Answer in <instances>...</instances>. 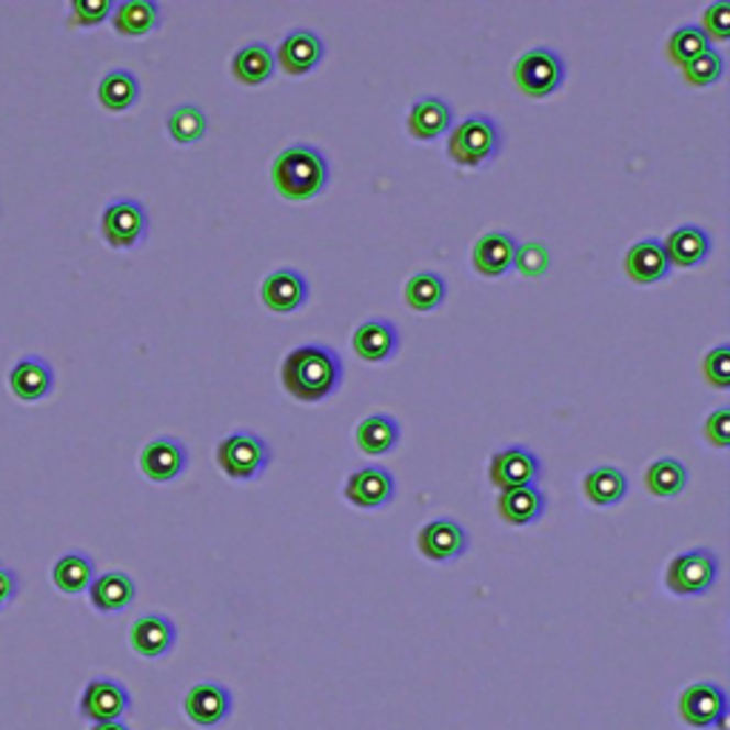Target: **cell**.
<instances>
[{
    "instance_id": "cell-1",
    "label": "cell",
    "mask_w": 730,
    "mask_h": 730,
    "mask_svg": "<svg viewBox=\"0 0 730 730\" xmlns=\"http://www.w3.org/2000/svg\"><path fill=\"white\" fill-rule=\"evenodd\" d=\"M280 379L286 391L302 402L325 400L343 383V363L338 352L323 343L297 345L280 365Z\"/></svg>"
},
{
    "instance_id": "cell-2",
    "label": "cell",
    "mask_w": 730,
    "mask_h": 730,
    "mask_svg": "<svg viewBox=\"0 0 730 730\" xmlns=\"http://www.w3.org/2000/svg\"><path fill=\"white\" fill-rule=\"evenodd\" d=\"M274 189L280 191L286 200H311L325 189L329 182V163L323 152L311 143H295L286 146L272 163Z\"/></svg>"
},
{
    "instance_id": "cell-3",
    "label": "cell",
    "mask_w": 730,
    "mask_h": 730,
    "mask_svg": "<svg viewBox=\"0 0 730 730\" xmlns=\"http://www.w3.org/2000/svg\"><path fill=\"white\" fill-rule=\"evenodd\" d=\"M502 146V132H499L497 120L488 114H471L449 137V155L460 166H483L491 161Z\"/></svg>"
},
{
    "instance_id": "cell-4",
    "label": "cell",
    "mask_w": 730,
    "mask_h": 730,
    "mask_svg": "<svg viewBox=\"0 0 730 730\" xmlns=\"http://www.w3.org/2000/svg\"><path fill=\"white\" fill-rule=\"evenodd\" d=\"M719 576V560L708 548H694L674 556L665 571V585L676 597H703Z\"/></svg>"
},
{
    "instance_id": "cell-5",
    "label": "cell",
    "mask_w": 730,
    "mask_h": 730,
    "mask_svg": "<svg viewBox=\"0 0 730 730\" xmlns=\"http://www.w3.org/2000/svg\"><path fill=\"white\" fill-rule=\"evenodd\" d=\"M565 80V64L554 49L531 46L513 64V84L528 98H548Z\"/></svg>"
},
{
    "instance_id": "cell-6",
    "label": "cell",
    "mask_w": 730,
    "mask_h": 730,
    "mask_svg": "<svg viewBox=\"0 0 730 730\" xmlns=\"http://www.w3.org/2000/svg\"><path fill=\"white\" fill-rule=\"evenodd\" d=\"M218 463L232 479H254L272 463V449L254 431H234L218 445Z\"/></svg>"
},
{
    "instance_id": "cell-7",
    "label": "cell",
    "mask_w": 730,
    "mask_h": 730,
    "mask_svg": "<svg viewBox=\"0 0 730 730\" xmlns=\"http://www.w3.org/2000/svg\"><path fill=\"white\" fill-rule=\"evenodd\" d=\"M148 229V214L143 209L141 200L132 197H118L103 209L100 218V232H103L106 243L112 248H132L146 237Z\"/></svg>"
},
{
    "instance_id": "cell-8",
    "label": "cell",
    "mask_w": 730,
    "mask_h": 730,
    "mask_svg": "<svg viewBox=\"0 0 730 730\" xmlns=\"http://www.w3.org/2000/svg\"><path fill=\"white\" fill-rule=\"evenodd\" d=\"M679 717L682 722L696 730L719 728L725 730V717H728V694L714 682H696L690 688L682 690L679 696Z\"/></svg>"
},
{
    "instance_id": "cell-9",
    "label": "cell",
    "mask_w": 730,
    "mask_h": 730,
    "mask_svg": "<svg viewBox=\"0 0 730 730\" xmlns=\"http://www.w3.org/2000/svg\"><path fill=\"white\" fill-rule=\"evenodd\" d=\"M129 710H132V696L118 679L98 676L86 685L84 696H80V717L91 725L118 722Z\"/></svg>"
},
{
    "instance_id": "cell-10",
    "label": "cell",
    "mask_w": 730,
    "mask_h": 730,
    "mask_svg": "<svg viewBox=\"0 0 730 730\" xmlns=\"http://www.w3.org/2000/svg\"><path fill=\"white\" fill-rule=\"evenodd\" d=\"M540 456L526 445H511L502 449L491 456L488 465V477L497 485L499 491H511V488H526V485H537L540 479Z\"/></svg>"
},
{
    "instance_id": "cell-11",
    "label": "cell",
    "mask_w": 730,
    "mask_h": 730,
    "mask_svg": "<svg viewBox=\"0 0 730 730\" xmlns=\"http://www.w3.org/2000/svg\"><path fill=\"white\" fill-rule=\"evenodd\" d=\"M417 548L420 554L431 562H451L468 551V534L456 520H431L420 528L417 534Z\"/></svg>"
},
{
    "instance_id": "cell-12",
    "label": "cell",
    "mask_w": 730,
    "mask_h": 730,
    "mask_svg": "<svg viewBox=\"0 0 730 730\" xmlns=\"http://www.w3.org/2000/svg\"><path fill=\"white\" fill-rule=\"evenodd\" d=\"M182 710L197 728H214L232 714V694L220 682H200L182 696Z\"/></svg>"
},
{
    "instance_id": "cell-13",
    "label": "cell",
    "mask_w": 730,
    "mask_h": 730,
    "mask_svg": "<svg viewBox=\"0 0 730 730\" xmlns=\"http://www.w3.org/2000/svg\"><path fill=\"white\" fill-rule=\"evenodd\" d=\"M141 471L148 479L155 483H169V479L180 477L186 463H189V451L180 440L175 436H155L148 440L141 451Z\"/></svg>"
},
{
    "instance_id": "cell-14",
    "label": "cell",
    "mask_w": 730,
    "mask_h": 730,
    "mask_svg": "<svg viewBox=\"0 0 730 730\" xmlns=\"http://www.w3.org/2000/svg\"><path fill=\"white\" fill-rule=\"evenodd\" d=\"M177 628L169 617L163 613H146V617L134 619L132 631H129V645L143 660H161L175 648Z\"/></svg>"
},
{
    "instance_id": "cell-15",
    "label": "cell",
    "mask_w": 730,
    "mask_h": 730,
    "mask_svg": "<svg viewBox=\"0 0 730 730\" xmlns=\"http://www.w3.org/2000/svg\"><path fill=\"white\" fill-rule=\"evenodd\" d=\"M345 499L357 508H383L394 499V477L383 465H365L345 479Z\"/></svg>"
},
{
    "instance_id": "cell-16",
    "label": "cell",
    "mask_w": 730,
    "mask_h": 730,
    "mask_svg": "<svg viewBox=\"0 0 730 730\" xmlns=\"http://www.w3.org/2000/svg\"><path fill=\"white\" fill-rule=\"evenodd\" d=\"M274 60L286 75H306L323 60V41L311 29H295L280 41Z\"/></svg>"
},
{
    "instance_id": "cell-17",
    "label": "cell",
    "mask_w": 730,
    "mask_h": 730,
    "mask_svg": "<svg viewBox=\"0 0 730 730\" xmlns=\"http://www.w3.org/2000/svg\"><path fill=\"white\" fill-rule=\"evenodd\" d=\"M263 302L277 314L297 311L309 297V283L297 268H277L263 280Z\"/></svg>"
},
{
    "instance_id": "cell-18",
    "label": "cell",
    "mask_w": 730,
    "mask_h": 730,
    "mask_svg": "<svg viewBox=\"0 0 730 730\" xmlns=\"http://www.w3.org/2000/svg\"><path fill=\"white\" fill-rule=\"evenodd\" d=\"M517 240L508 232H485L483 237L474 243V252H471V261L483 277H502L513 268V254H517Z\"/></svg>"
},
{
    "instance_id": "cell-19",
    "label": "cell",
    "mask_w": 730,
    "mask_h": 730,
    "mask_svg": "<svg viewBox=\"0 0 730 730\" xmlns=\"http://www.w3.org/2000/svg\"><path fill=\"white\" fill-rule=\"evenodd\" d=\"M9 386H12V394L18 400L35 402L43 400V397L52 391V386H55V374H52V365L46 363V360L29 354V357H21L12 365V372H9Z\"/></svg>"
},
{
    "instance_id": "cell-20",
    "label": "cell",
    "mask_w": 730,
    "mask_h": 730,
    "mask_svg": "<svg viewBox=\"0 0 730 730\" xmlns=\"http://www.w3.org/2000/svg\"><path fill=\"white\" fill-rule=\"evenodd\" d=\"M626 272L633 283H642V286L665 280L671 272V261H667L662 240L648 237L633 243L626 252Z\"/></svg>"
},
{
    "instance_id": "cell-21",
    "label": "cell",
    "mask_w": 730,
    "mask_h": 730,
    "mask_svg": "<svg viewBox=\"0 0 730 730\" xmlns=\"http://www.w3.org/2000/svg\"><path fill=\"white\" fill-rule=\"evenodd\" d=\"M352 345L357 357H363L365 363H383L397 352L400 334H397L394 323H388L383 317H374V320H365L354 329Z\"/></svg>"
},
{
    "instance_id": "cell-22",
    "label": "cell",
    "mask_w": 730,
    "mask_h": 730,
    "mask_svg": "<svg viewBox=\"0 0 730 730\" xmlns=\"http://www.w3.org/2000/svg\"><path fill=\"white\" fill-rule=\"evenodd\" d=\"M134 579L123 571H109V574L95 576V583L89 585V599L95 605V611L100 613H118L126 611L129 605L134 602Z\"/></svg>"
},
{
    "instance_id": "cell-23",
    "label": "cell",
    "mask_w": 730,
    "mask_h": 730,
    "mask_svg": "<svg viewBox=\"0 0 730 730\" xmlns=\"http://www.w3.org/2000/svg\"><path fill=\"white\" fill-rule=\"evenodd\" d=\"M665 254L667 261H671V266H699V263L705 261L710 254V237L708 232H705L703 225H679V229H674V232L667 234L665 237Z\"/></svg>"
},
{
    "instance_id": "cell-24",
    "label": "cell",
    "mask_w": 730,
    "mask_h": 730,
    "mask_svg": "<svg viewBox=\"0 0 730 730\" xmlns=\"http://www.w3.org/2000/svg\"><path fill=\"white\" fill-rule=\"evenodd\" d=\"M451 120V106L443 98H434V95H425V98L417 100L408 112V132L417 141H434L440 134L449 132Z\"/></svg>"
},
{
    "instance_id": "cell-25",
    "label": "cell",
    "mask_w": 730,
    "mask_h": 730,
    "mask_svg": "<svg viewBox=\"0 0 730 730\" xmlns=\"http://www.w3.org/2000/svg\"><path fill=\"white\" fill-rule=\"evenodd\" d=\"M542 511H545V494L537 485L499 491L497 513L508 526H528V522L540 520Z\"/></svg>"
},
{
    "instance_id": "cell-26",
    "label": "cell",
    "mask_w": 730,
    "mask_h": 730,
    "mask_svg": "<svg viewBox=\"0 0 730 730\" xmlns=\"http://www.w3.org/2000/svg\"><path fill=\"white\" fill-rule=\"evenodd\" d=\"M274 66H277V60H274L272 46L261 41L246 43V46L237 49V55L232 57L234 78L246 86L266 84V80L274 75Z\"/></svg>"
},
{
    "instance_id": "cell-27",
    "label": "cell",
    "mask_w": 730,
    "mask_h": 730,
    "mask_svg": "<svg viewBox=\"0 0 730 730\" xmlns=\"http://www.w3.org/2000/svg\"><path fill=\"white\" fill-rule=\"evenodd\" d=\"M112 23L120 35L141 37L161 26V7L155 0H123L112 9Z\"/></svg>"
},
{
    "instance_id": "cell-28",
    "label": "cell",
    "mask_w": 730,
    "mask_h": 730,
    "mask_svg": "<svg viewBox=\"0 0 730 730\" xmlns=\"http://www.w3.org/2000/svg\"><path fill=\"white\" fill-rule=\"evenodd\" d=\"M583 488L594 506H617L628 494V477L626 471L613 468V465H599L585 474Z\"/></svg>"
},
{
    "instance_id": "cell-29",
    "label": "cell",
    "mask_w": 730,
    "mask_h": 730,
    "mask_svg": "<svg viewBox=\"0 0 730 730\" xmlns=\"http://www.w3.org/2000/svg\"><path fill=\"white\" fill-rule=\"evenodd\" d=\"M400 443V425L388 414H368L357 425V445L365 454L379 456L388 454L394 445Z\"/></svg>"
},
{
    "instance_id": "cell-30",
    "label": "cell",
    "mask_w": 730,
    "mask_h": 730,
    "mask_svg": "<svg viewBox=\"0 0 730 730\" xmlns=\"http://www.w3.org/2000/svg\"><path fill=\"white\" fill-rule=\"evenodd\" d=\"M141 98V84L129 69L106 71L98 84V100L109 112H126Z\"/></svg>"
},
{
    "instance_id": "cell-31",
    "label": "cell",
    "mask_w": 730,
    "mask_h": 730,
    "mask_svg": "<svg viewBox=\"0 0 730 730\" xmlns=\"http://www.w3.org/2000/svg\"><path fill=\"white\" fill-rule=\"evenodd\" d=\"M645 485L653 497H676L688 485V468L674 456L653 460L645 471Z\"/></svg>"
},
{
    "instance_id": "cell-32",
    "label": "cell",
    "mask_w": 730,
    "mask_h": 730,
    "mask_svg": "<svg viewBox=\"0 0 730 730\" xmlns=\"http://www.w3.org/2000/svg\"><path fill=\"white\" fill-rule=\"evenodd\" d=\"M52 583L64 594H84L95 583V562L86 554H66L52 568Z\"/></svg>"
},
{
    "instance_id": "cell-33",
    "label": "cell",
    "mask_w": 730,
    "mask_h": 730,
    "mask_svg": "<svg viewBox=\"0 0 730 730\" xmlns=\"http://www.w3.org/2000/svg\"><path fill=\"white\" fill-rule=\"evenodd\" d=\"M445 280L436 272H417L406 283V302L414 311H431L443 306Z\"/></svg>"
},
{
    "instance_id": "cell-34",
    "label": "cell",
    "mask_w": 730,
    "mask_h": 730,
    "mask_svg": "<svg viewBox=\"0 0 730 730\" xmlns=\"http://www.w3.org/2000/svg\"><path fill=\"white\" fill-rule=\"evenodd\" d=\"M710 49V41L708 35H705L703 29L696 26V23H685V26L674 29L671 32V37H667V60L676 66H685L690 64L696 55H703V52Z\"/></svg>"
},
{
    "instance_id": "cell-35",
    "label": "cell",
    "mask_w": 730,
    "mask_h": 730,
    "mask_svg": "<svg viewBox=\"0 0 730 730\" xmlns=\"http://www.w3.org/2000/svg\"><path fill=\"white\" fill-rule=\"evenodd\" d=\"M206 126H209V123H206L203 109L195 103L175 106L169 112V118H166V129H169L172 137H175L177 143H182V146L200 141L206 134Z\"/></svg>"
},
{
    "instance_id": "cell-36",
    "label": "cell",
    "mask_w": 730,
    "mask_h": 730,
    "mask_svg": "<svg viewBox=\"0 0 730 730\" xmlns=\"http://www.w3.org/2000/svg\"><path fill=\"white\" fill-rule=\"evenodd\" d=\"M725 71V57L719 49H708L703 55H696L690 64L682 66V78L685 84L694 86V89H703V86L717 84Z\"/></svg>"
},
{
    "instance_id": "cell-37",
    "label": "cell",
    "mask_w": 730,
    "mask_h": 730,
    "mask_svg": "<svg viewBox=\"0 0 730 730\" xmlns=\"http://www.w3.org/2000/svg\"><path fill=\"white\" fill-rule=\"evenodd\" d=\"M551 266V252L545 243H522L513 254V268L526 277H540Z\"/></svg>"
},
{
    "instance_id": "cell-38",
    "label": "cell",
    "mask_w": 730,
    "mask_h": 730,
    "mask_svg": "<svg viewBox=\"0 0 730 730\" xmlns=\"http://www.w3.org/2000/svg\"><path fill=\"white\" fill-rule=\"evenodd\" d=\"M705 379H708L714 388H728L730 386V345H717L705 354L703 363Z\"/></svg>"
},
{
    "instance_id": "cell-39",
    "label": "cell",
    "mask_w": 730,
    "mask_h": 730,
    "mask_svg": "<svg viewBox=\"0 0 730 730\" xmlns=\"http://www.w3.org/2000/svg\"><path fill=\"white\" fill-rule=\"evenodd\" d=\"M708 41H728L730 37V3L728 0H717L710 3L703 12V26Z\"/></svg>"
},
{
    "instance_id": "cell-40",
    "label": "cell",
    "mask_w": 730,
    "mask_h": 730,
    "mask_svg": "<svg viewBox=\"0 0 730 730\" xmlns=\"http://www.w3.org/2000/svg\"><path fill=\"white\" fill-rule=\"evenodd\" d=\"M112 0H71V23L75 26H98L112 14Z\"/></svg>"
},
{
    "instance_id": "cell-41",
    "label": "cell",
    "mask_w": 730,
    "mask_h": 730,
    "mask_svg": "<svg viewBox=\"0 0 730 730\" xmlns=\"http://www.w3.org/2000/svg\"><path fill=\"white\" fill-rule=\"evenodd\" d=\"M705 440L714 443L717 449H728L730 445V408H717L714 414L705 420Z\"/></svg>"
},
{
    "instance_id": "cell-42",
    "label": "cell",
    "mask_w": 730,
    "mask_h": 730,
    "mask_svg": "<svg viewBox=\"0 0 730 730\" xmlns=\"http://www.w3.org/2000/svg\"><path fill=\"white\" fill-rule=\"evenodd\" d=\"M18 590H21L18 574H14L12 568H7V565H0V608L12 602V599L18 597Z\"/></svg>"
},
{
    "instance_id": "cell-43",
    "label": "cell",
    "mask_w": 730,
    "mask_h": 730,
    "mask_svg": "<svg viewBox=\"0 0 730 730\" xmlns=\"http://www.w3.org/2000/svg\"><path fill=\"white\" fill-rule=\"evenodd\" d=\"M91 730H129V725H123L118 719V722H100V725H91Z\"/></svg>"
}]
</instances>
